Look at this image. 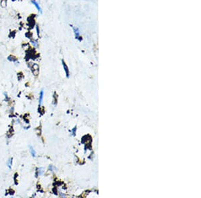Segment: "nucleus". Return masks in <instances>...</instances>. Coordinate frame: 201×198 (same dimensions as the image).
<instances>
[{
	"instance_id": "obj_12",
	"label": "nucleus",
	"mask_w": 201,
	"mask_h": 198,
	"mask_svg": "<svg viewBox=\"0 0 201 198\" xmlns=\"http://www.w3.org/2000/svg\"><path fill=\"white\" fill-rule=\"evenodd\" d=\"M76 127H74L73 130H72V131H71V135H75V131H76Z\"/></svg>"
},
{
	"instance_id": "obj_1",
	"label": "nucleus",
	"mask_w": 201,
	"mask_h": 198,
	"mask_svg": "<svg viewBox=\"0 0 201 198\" xmlns=\"http://www.w3.org/2000/svg\"><path fill=\"white\" fill-rule=\"evenodd\" d=\"M71 26L72 27V29H73V30L75 39H77V40H79V41H81L82 40H83V38L81 36V32H80V30H79V29L77 28V27L73 26V25H71Z\"/></svg>"
},
{
	"instance_id": "obj_6",
	"label": "nucleus",
	"mask_w": 201,
	"mask_h": 198,
	"mask_svg": "<svg viewBox=\"0 0 201 198\" xmlns=\"http://www.w3.org/2000/svg\"><path fill=\"white\" fill-rule=\"evenodd\" d=\"M43 95H44V92H43V90H42L40 91V99H39V105H41L42 102H43Z\"/></svg>"
},
{
	"instance_id": "obj_4",
	"label": "nucleus",
	"mask_w": 201,
	"mask_h": 198,
	"mask_svg": "<svg viewBox=\"0 0 201 198\" xmlns=\"http://www.w3.org/2000/svg\"><path fill=\"white\" fill-rule=\"evenodd\" d=\"M62 63H63V68L64 69V71H65V73H66V78H69V70H68V66H66V64L64 62V61L62 60Z\"/></svg>"
},
{
	"instance_id": "obj_7",
	"label": "nucleus",
	"mask_w": 201,
	"mask_h": 198,
	"mask_svg": "<svg viewBox=\"0 0 201 198\" xmlns=\"http://www.w3.org/2000/svg\"><path fill=\"white\" fill-rule=\"evenodd\" d=\"M30 151L31 154H32V156L35 157L36 156V152H35V150H34V148L32 147L31 145H30Z\"/></svg>"
},
{
	"instance_id": "obj_3",
	"label": "nucleus",
	"mask_w": 201,
	"mask_h": 198,
	"mask_svg": "<svg viewBox=\"0 0 201 198\" xmlns=\"http://www.w3.org/2000/svg\"><path fill=\"white\" fill-rule=\"evenodd\" d=\"M31 2H32V4H33L34 6L36 7V8L37 9H38V11L40 12V14H43V9H42V8L40 7V6H39L38 3L36 1V0H32Z\"/></svg>"
},
{
	"instance_id": "obj_10",
	"label": "nucleus",
	"mask_w": 201,
	"mask_h": 198,
	"mask_svg": "<svg viewBox=\"0 0 201 198\" xmlns=\"http://www.w3.org/2000/svg\"><path fill=\"white\" fill-rule=\"evenodd\" d=\"M12 159H9L8 162H7V166L9 168V169H11V166H12Z\"/></svg>"
},
{
	"instance_id": "obj_9",
	"label": "nucleus",
	"mask_w": 201,
	"mask_h": 198,
	"mask_svg": "<svg viewBox=\"0 0 201 198\" xmlns=\"http://www.w3.org/2000/svg\"><path fill=\"white\" fill-rule=\"evenodd\" d=\"M8 59L9 61H14V62H15V61H16L17 60H18V59H17L16 57L14 56H9L8 57Z\"/></svg>"
},
{
	"instance_id": "obj_8",
	"label": "nucleus",
	"mask_w": 201,
	"mask_h": 198,
	"mask_svg": "<svg viewBox=\"0 0 201 198\" xmlns=\"http://www.w3.org/2000/svg\"><path fill=\"white\" fill-rule=\"evenodd\" d=\"M31 43L33 45V46L34 47V48H37V47L38 46V41H37L36 40H35V39H32L31 40Z\"/></svg>"
},
{
	"instance_id": "obj_13",
	"label": "nucleus",
	"mask_w": 201,
	"mask_h": 198,
	"mask_svg": "<svg viewBox=\"0 0 201 198\" xmlns=\"http://www.w3.org/2000/svg\"><path fill=\"white\" fill-rule=\"evenodd\" d=\"M36 31H37V35H38V36H39V28L38 26H36Z\"/></svg>"
},
{
	"instance_id": "obj_5",
	"label": "nucleus",
	"mask_w": 201,
	"mask_h": 198,
	"mask_svg": "<svg viewBox=\"0 0 201 198\" xmlns=\"http://www.w3.org/2000/svg\"><path fill=\"white\" fill-rule=\"evenodd\" d=\"M0 5L1 7L5 8L7 5V0H0Z\"/></svg>"
},
{
	"instance_id": "obj_11",
	"label": "nucleus",
	"mask_w": 201,
	"mask_h": 198,
	"mask_svg": "<svg viewBox=\"0 0 201 198\" xmlns=\"http://www.w3.org/2000/svg\"><path fill=\"white\" fill-rule=\"evenodd\" d=\"M43 170H44V169H43V167L39 168V169H38V175H40L43 174V172H44Z\"/></svg>"
},
{
	"instance_id": "obj_2",
	"label": "nucleus",
	"mask_w": 201,
	"mask_h": 198,
	"mask_svg": "<svg viewBox=\"0 0 201 198\" xmlns=\"http://www.w3.org/2000/svg\"><path fill=\"white\" fill-rule=\"evenodd\" d=\"M32 71V73L34 74V75H38L39 73V66L36 63H32V66H30Z\"/></svg>"
}]
</instances>
